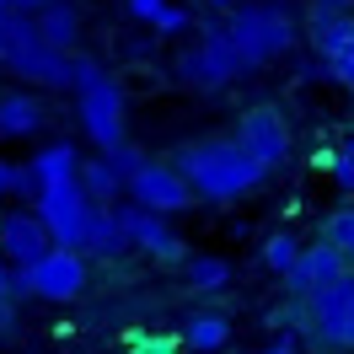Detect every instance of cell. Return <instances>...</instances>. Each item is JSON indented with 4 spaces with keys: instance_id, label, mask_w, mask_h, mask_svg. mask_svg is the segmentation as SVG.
<instances>
[{
    "instance_id": "8d00e7d4",
    "label": "cell",
    "mask_w": 354,
    "mask_h": 354,
    "mask_svg": "<svg viewBox=\"0 0 354 354\" xmlns=\"http://www.w3.org/2000/svg\"><path fill=\"white\" fill-rule=\"evenodd\" d=\"M317 11H354V0H311Z\"/></svg>"
},
{
    "instance_id": "ba28073f",
    "label": "cell",
    "mask_w": 354,
    "mask_h": 354,
    "mask_svg": "<svg viewBox=\"0 0 354 354\" xmlns=\"http://www.w3.org/2000/svg\"><path fill=\"white\" fill-rule=\"evenodd\" d=\"M231 140L242 145L263 172H279L290 161V151H295V134H290V118L274 102H258V108H242L236 113V129H231Z\"/></svg>"
},
{
    "instance_id": "603a6c76",
    "label": "cell",
    "mask_w": 354,
    "mask_h": 354,
    "mask_svg": "<svg viewBox=\"0 0 354 354\" xmlns=\"http://www.w3.org/2000/svg\"><path fill=\"white\" fill-rule=\"evenodd\" d=\"M322 242H333L344 258H349V268H354V204L333 209L328 221H322Z\"/></svg>"
},
{
    "instance_id": "f35d334b",
    "label": "cell",
    "mask_w": 354,
    "mask_h": 354,
    "mask_svg": "<svg viewBox=\"0 0 354 354\" xmlns=\"http://www.w3.org/2000/svg\"><path fill=\"white\" fill-rule=\"evenodd\" d=\"M215 6H242V0H215Z\"/></svg>"
},
{
    "instance_id": "cb8c5ba5",
    "label": "cell",
    "mask_w": 354,
    "mask_h": 354,
    "mask_svg": "<svg viewBox=\"0 0 354 354\" xmlns=\"http://www.w3.org/2000/svg\"><path fill=\"white\" fill-rule=\"evenodd\" d=\"M188 27H194V11H188V6H172V0H167V6H161V17H156V22L145 27V32H151L156 44H161V38H183Z\"/></svg>"
},
{
    "instance_id": "9c48e42d",
    "label": "cell",
    "mask_w": 354,
    "mask_h": 354,
    "mask_svg": "<svg viewBox=\"0 0 354 354\" xmlns=\"http://www.w3.org/2000/svg\"><path fill=\"white\" fill-rule=\"evenodd\" d=\"M124 199L129 204H140V209H156V215H183V209H194V188H188V177L172 167V156L161 161V156H145L140 161V172L124 183Z\"/></svg>"
},
{
    "instance_id": "7a4b0ae2",
    "label": "cell",
    "mask_w": 354,
    "mask_h": 354,
    "mask_svg": "<svg viewBox=\"0 0 354 354\" xmlns=\"http://www.w3.org/2000/svg\"><path fill=\"white\" fill-rule=\"evenodd\" d=\"M70 91H75V124L97 151H113L129 140V91L102 59L70 54Z\"/></svg>"
},
{
    "instance_id": "4dcf8cb0",
    "label": "cell",
    "mask_w": 354,
    "mask_h": 354,
    "mask_svg": "<svg viewBox=\"0 0 354 354\" xmlns=\"http://www.w3.org/2000/svg\"><path fill=\"white\" fill-rule=\"evenodd\" d=\"M161 6H167V0H124V11H129L140 27H151L156 17H161Z\"/></svg>"
},
{
    "instance_id": "9a60e30c",
    "label": "cell",
    "mask_w": 354,
    "mask_h": 354,
    "mask_svg": "<svg viewBox=\"0 0 354 354\" xmlns=\"http://www.w3.org/2000/svg\"><path fill=\"white\" fill-rule=\"evenodd\" d=\"M48 124L38 91H0V140H32Z\"/></svg>"
},
{
    "instance_id": "f1b7e54d",
    "label": "cell",
    "mask_w": 354,
    "mask_h": 354,
    "mask_svg": "<svg viewBox=\"0 0 354 354\" xmlns=\"http://www.w3.org/2000/svg\"><path fill=\"white\" fill-rule=\"evenodd\" d=\"M38 188H44V183H38V172H32V161H17V194H11V199L32 204V199H38Z\"/></svg>"
},
{
    "instance_id": "7c38bea8",
    "label": "cell",
    "mask_w": 354,
    "mask_h": 354,
    "mask_svg": "<svg viewBox=\"0 0 354 354\" xmlns=\"http://www.w3.org/2000/svg\"><path fill=\"white\" fill-rule=\"evenodd\" d=\"M344 268H349V258H344V252H338L333 242H311V247L301 242V252H295V263H290L285 274H279V279H285L290 301H306L311 290L333 285V279H338Z\"/></svg>"
},
{
    "instance_id": "d6986e66",
    "label": "cell",
    "mask_w": 354,
    "mask_h": 354,
    "mask_svg": "<svg viewBox=\"0 0 354 354\" xmlns=\"http://www.w3.org/2000/svg\"><path fill=\"white\" fill-rule=\"evenodd\" d=\"M81 252H86V258H118V252H129L124 225H118V215H113V204H97L86 236H81Z\"/></svg>"
},
{
    "instance_id": "3957f363",
    "label": "cell",
    "mask_w": 354,
    "mask_h": 354,
    "mask_svg": "<svg viewBox=\"0 0 354 354\" xmlns=\"http://www.w3.org/2000/svg\"><path fill=\"white\" fill-rule=\"evenodd\" d=\"M225 44L242 59V70H263L274 59H290L301 44V17L290 11L285 0H242L225 11Z\"/></svg>"
},
{
    "instance_id": "277c9868",
    "label": "cell",
    "mask_w": 354,
    "mask_h": 354,
    "mask_svg": "<svg viewBox=\"0 0 354 354\" xmlns=\"http://www.w3.org/2000/svg\"><path fill=\"white\" fill-rule=\"evenodd\" d=\"M0 70L32 91H70V54L48 48L27 11H0Z\"/></svg>"
},
{
    "instance_id": "44dd1931",
    "label": "cell",
    "mask_w": 354,
    "mask_h": 354,
    "mask_svg": "<svg viewBox=\"0 0 354 354\" xmlns=\"http://www.w3.org/2000/svg\"><path fill=\"white\" fill-rule=\"evenodd\" d=\"M183 274H188L194 290H225L231 285V263L215 258V252H188V258H183Z\"/></svg>"
},
{
    "instance_id": "5bb4252c",
    "label": "cell",
    "mask_w": 354,
    "mask_h": 354,
    "mask_svg": "<svg viewBox=\"0 0 354 354\" xmlns=\"http://www.w3.org/2000/svg\"><path fill=\"white\" fill-rule=\"evenodd\" d=\"M306 44H311V54H317V59L328 65V75H333V65H344L349 48H354V17L349 11H317V6H311Z\"/></svg>"
},
{
    "instance_id": "83f0119b",
    "label": "cell",
    "mask_w": 354,
    "mask_h": 354,
    "mask_svg": "<svg viewBox=\"0 0 354 354\" xmlns=\"http://www.w3.org/2000/svg\"><path fill=\"white\" fill-rule=\"evenodd\" d=\"M183 338H151V333H134L129 338V354H177Z\"/></svg>"
},
{
    "instance_id": "4fadbf2b",
    "label": "cell",
    "mask_w": 354,
    "mask_h": 354,
    "mask_svg": "<svg viewBox=\"0 0 354 354\" xmlns=\"http://www.w3.org/2000/svg\"><path fill=\"white\" fill-rule=\"evenodd\" d=\"M48 247H54V236H48V225L38 221V209H6V215H0V252L17 268L32 263Z\"/></svg>"
},
{
    "instance_id": "6da1fadb",
    "label": "cell",
    "mask_w": 354,
    "mask_h": 354,
    "mask_svg": "<svg viewBox=\"0 0 354 354\" xmlns=\"http://www.w3.org/2000/svg\"><path fill=\"white\" fill-rule=\"evenodd\" d=\"M172 167L188 177L194 199H204V204H236V199L258 194V188L268 183V172L236 145V140H231V134H209V140L177 145Z\"/></svg>"
},
{
    "instance_id": "d590c367",
    "label": "cell",
    "mask_w": 354,
    "mask_h": 354,
    "mask_svg": "<svg viewBox=\"0 0 354 354\" xmlns=\"http://www.w3.org/2000/svg\"><path fill=\"white\" fill-rule=\"evenodd\" d=\"M44 6H54V0H11V11H27V17H38Z\"/></svg>"
},
{
    "instance_id": "d6a6232c",
    "label": "cell",
    "mask_w": 354,
    "mask_h": 354,
    "mask_svg": "<svg viewBox=\"0 0 354 354\" xmlns=\"http://www.w3.org/2000/svg\"><path fill=\"white\" fill-rule=\"evenodd\" d=\"M295 70H301V81H333V75H328V65H322L317 54H306V59H301Z\"/></svg>"
},
{
    "instance_id": "836d02e7",
    "label": "cell",
    "mask_w": 354,
    "mask_h": 354,
    "mask_svg": "<svg viewBox=\"0 0 354 354\" xmlns=\"http://www.w3.org/2000/svg\"><path fill=\"white\" fill-rule=\"evenodd\" d=\"M151 44H156V38H129L118 54H124V59H145V54H151Z\"/></svg>"
},
{
    "instance_id": "8fae6325",
    "label": "cell",
    "mask_w": 354,
    "mask_h": 354,
    "mask_svg": "<svg viewBox=\"0 0 354 354\" xmlns=\"http://www.w3.org/2000/svg\"><path fill=\"white\" fill-rule=\"evenodd\" d=\"M301 306H306V328H311V338H317V349H338V322H344V311L354 306V268H344L333 285L311 290Z\"/></svg>"
},
{
    "instance_id": "7402d4cb",
    "label": "cell",
    "mask_w": 354,
    "mask_h": 354,
    "mask_svg": "<svg viewBox=\"0 0 354 354\" xmlns=\"http://www.w3.org/2000/svg\"><path fill=\"white\" fill-rule=\"evenodd\" d=\"M295 252H301V236H295V231H268V236H263V252H258V258H263L268 274H285V268L295 263Z\"/></svg>"
},
{
    "instance_id": "ffe728a7",
    "label": "cell",
    "mask_w": 354,
    "mask_h": 354,
    "mask_svg": "<svg viewBox=\"0 0 354 354\" xmlns=\"http://www.w3.org/2000/svg\"><path fill=\"white\" fill-rule=\"evenodd\" d=\"M27 161H32L38 183H65V177H75V167H81V151H75V140H48V145H38Z\"/></svg>"
},
{
    "instance_id": "e575fe53",
    "label": "cell",
    "mask_w": 354,
    "mask_h": 354,
    "mask_svg": "<svg viewBox=\"0 0 354 354\" xmlns=\"http://www.w3.org/2000/svg\"><path fill=\"white\" fill-rule=\"evenodd\" d=\"M338 349H354V306L344 311V322H338Z\"/></svg>"
},
{
    "instance_id": "74e56055",
    "label": "cell",
    "mask_w": 354,
    "mask_h": 354,
    "mask_svg": "<svg viewBox=\"0 0 354 354\" xmlns=\"http://www.w3.org/2000/svg\"><path fill=\"white\" fill-rule=\"evenodd\" d=\"M344 151H349V156H354V129H349V134H344Z\"/></svg>"
},
{
    "instance_id": "f546056e",
    "label": "cell",
    "mask_w": 354,
    "mask_h": 354,
    "mask_svg": "<svg viewBox=\"0 0 354 354\" xmlns=\"http://www.w3.org/2000/svg\"><path fill=\"white\" fill-rule=\"evenodd\" d=\"M263 354H306V344H301V333H295V328H279L263 344Z\"/></svg>"
},
{
    "instance_id": "30bf717a",
    "label": "cell",
    "mask_w": 354,
    "mask_h": 354,
    "mask_svg": "<svg viewBox=\"0 0 354 354\" xmlns=\"http://www.w3.org/2000/svg\"><path fill=\"white\" fill-rule=\"evenodd\" d=\"M113 215L124 225V242L140 247V252H151L161 263H183L188 252H183V236H177L167 215H156V209H140V204H113Z\"/></svg>"
},
{
    "instance_id": "5b68a950",
    "label": "cell",
    "mask_w": 354,
    "mask_h": 354,
    "mask_svg": "<svg viewBox=\"0 0 354 354\" xmlns=\"http://www.w3.org/2000/svg\"><path fill=\"white\" fill-rule=\"evenodd\" d=\"M86 252L81 247H48L32 263L11 268V290L17 301H48V306H70L86 295Z\"/></svg>"
},
{
    "instance_id": "e0dca14e",
    "label": "cell",
    "mask_w": 354,
    "mask_h": 354,
    "mask_svg": "<svg viewBox=\"0 0 354 354\" xmlns=\"http://www.w3.org/2000/svg\"><path fill=\"white\" fill-rule=\"evenodd\" d=\"M177 338H183V349H188V354H221V349H231V322L215 317V311H194Z\"/></svg>"
},
{
    "instance_id": "d4e9b609",
    "label": "cell",
    "mask_w": 354,
    "mask_h": 354,
    "mask_svg": "<svg viewBox=\"0 0 354 354\" xmlns=\"http://www.w3.org/2000/svg\"><path fill=\"white\" fill-rule=\"evenodd\" d=\"M322 167H328L333 188H338V194H349V199H354V156L344 151V145H338V151H328V156H322Z\"/></svg>"
},
{
    "instance_id": "2e32d148",
    "label": "cell",
    "mask_w": 354,
    "mask_h": 354,
    "mask_svg": "<svg viewBox=\"0 0 354 354\" xmlns=\"http://www.w3.org/2000/svg\"><path fill=\"white\" fill-rule=\"evenodd\" d=\"M32 22H38L48 48H59V54H75V48H81V6H75V0H54Z\"/></svg>"
},
{
    "instance_id": "1f68e13d",
    "label": "cell",
    "mask_w": 354,
    "mask_h": 354,
    "mask_svg": "<svg viewBox=\"0 0 354 354\" xmlns=\"http://www.w3.org/2000/svg\"><path fill=\"white\" fill-rule=\"evenodd\" d=\"M11 194H17V161L0 156V199H11Z\"/></svg>"
},
{
    "instance_id": "52a82bcc",
    "label": "cell",
    "mask_w": 354,
    "mask_h": 354,
    "mask_svg": "<svg viewBox=\"0 0 354 354\" xmlns=\"http://www.w3.org/2000/svg\"><path fill=\"white\" fill-rule=\"evenodd\" d=\"M32 209H38V221L48 225L54 247H81L91 215H97V204H91V194L81 188V177L44 183V188H38V199H32Z\"/></svg>"
},
{
    "instance_id": "8992f818",
    "label": "cell",
    "mask_w": 354,
    "mask_h": 354,
    "mask_svg": "<svg viewBox=\"0 0 354 354\" xmlns=\"http://www.w3.org/2000/svg\"><path fill=\"white\" fill-rule=\"evenodd\" d=\"M172 75H177L188 91H209V97H215V91H225L236 75H242V59L231 54V44H225V32H221V22H199V38L177 48Z\"/></svg>"
},
{
    "instance_id": "484cf974",
    "label": "cell",
    "mask_w": 354,
    "mask_h": 354,
    "mask_svg": "<svg viewBox=\"0 0 354 354\" xmlns=\"http://www.w3.org/2000/svg\"><path fill=\"white\" fill-rule=\"evenodd\" d=\"M17 333V290H11V268L0 263V338Z\"/></svg>"
},
{
    "instance_id": "ac0fdd59",
    "label": "cell",
    "mask_w": 354,
    "mask_h": 354,
    "mask_svg": "<svg viewBox=\"0 0 354 354\" xmlns=\"http://www.w3.org/2000/svg\"><path fill=\"white\" fill-rule=\"evenodd\" d=\"M75 177H81V188L91 194V204H118V194H124V177H118V167L108 161V151L81 156Z\"/></svg>"
},
{
    "instance_id": "4316f807",
    "label": "cell",
    "mask_w": 354,
    "mask_h": 354,
    "mask_svg": "<svg viewBox=\"0 0 354 354\" xmlns=\"http://www.w3.org/2000/svg\"><path fill=\"white\" fill-rule=\"evenodd\" d=\"M108 161H113V167H118V177L129 183V177L140 172V161H145V151H140V145H129V140H124V145H113V151H108Z\"/></svg>"
}]
</instances>
